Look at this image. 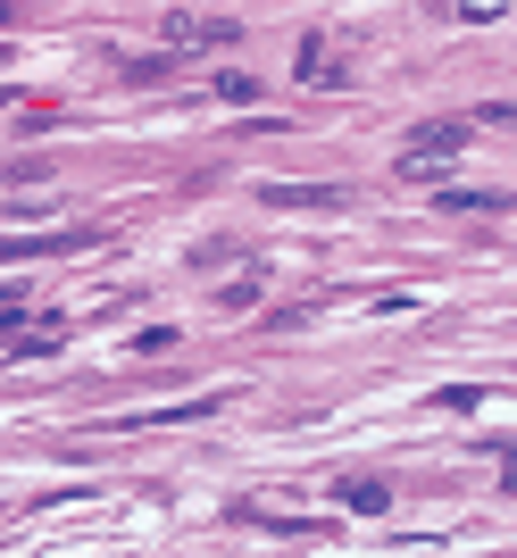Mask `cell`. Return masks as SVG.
Returning <instances> with one entry per match:
<instances>
[{"label":"cell","mask_w":517,"mask_h":558,"mask_svg":"<svg viewBox=\"0 0 517 558\" xmlns=\"http://www.w3.org/2000/svg\"><path fill=\"white\" fill-rule=\"evenodd\" d=\"M468 142H476V125H468V117H434V125H418V142L400 150V175H434V167H443V159H459Z\"/></svg>","instance_id":"1"},{"label":"cell","mask_w":517,"mask_h":558,"mask_svg":"<svg viewBox=\"0 0 517 558\" xmlns=\"http://www.w3.org/2000/svg\"><path fill=\"white\" fill-rule=\"evenodd\" d=\"M167 68H176V59H167V50H159V59H125V84H159Z\"/></svg>","instance_id":"6"},{"label":"cell","mask_w":517,"mask_h":558,"mask_svg":"<svg viewBox=\"0 0 517 558\" xmlns=\"http://www.w3.org/2000/svg\"><path fill=\"white\" fill-rule=\"evenodd\" d=\"M267 201H276V209H342L351 192L342 184H267Z\"/></svg>","instance_id":"3"},{"label":"cell","mask_w":517,"mask_h":558,"mask_svg":"<svg viewBox=\"0 0 517 558\" xmlns=\"http://www.w3.org/2000/svg\"><path fill=\"white\" fill-rule=\"evenodd\" d=\"M301 84H342V68L326 59V43H301Z\"/></svg>","instance_id":"4"},{"label":"cell","mask_w":517,"mask_h":558,"mask_svg":"<svg viewBox=\"0 0 517 558\" xmlns=\"http://www.w3.org/2000/svg\"><path fill=\"white\" fill-rule=\"evenodd\" d=\"M342 500H351V509H384V500H393V492H384L376 475H351V484H342Z\"/></svg>","instance_id":"5"},{"label":"cell","mask_w":517,"mask_h":558,"mask_svg":"<svg viewBox=\"0 0 517 558\" xmlns=\"http://www.w3.org/2000/svg\"><path fill=\"white\" fill-rule=\"evenodd\" d=\"M242 25L235 17H217V9H176L167 17V50H226Z\"/></svg>","instance_id":"2"},{"label":"cell","mask_w":517,"mask_h":558,"mask_svg":"<svg viewBox=\"0 0 517 558\" xmlns=\"http://www.w3.org/2000/svg\"><path fill=\"white\" fill-rule=\"evenodd\" d=\"M34 9H43V0H0V34H9V25H25Z\"/></svg>","instance_id":"7"},{"label":"cell","mask_w":517,"mask_h":558,"mask_svg":"<svg viewBox=\"0 0 517 558\" xmlns=\"http://www.w3.org/2000/svg\"><path fill=\"white\" fill-rule=\"evenodd\" d=\"M509 492H517V459H509Z\"/></svg>","instance_id":"8"}]
</instances>
